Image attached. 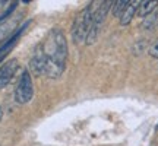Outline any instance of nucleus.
Returning a JSON list of instances; mask_svg holds the SVG:
<instances>
[{
  "instance_id": "obj_1",
  "label": "nucleus",
  "mask_w": 158,
  "mask_h": 146,
  "mask_svg": "<svg viewBox=\"0 0 158 146\" xmlns=\"http://www.w3.org/2000/svg\"><path fill=\"white\" fill-rule=\"evenodd\" d=\"M44 60V76L57 79L62 76L68 60V43L60 29H53L38 47Z\"/></svg>"
},
{
  "instance_id": "obj_2",
  "label": "nucleus",
  "mask_w": 158,
  "mask_h": 146,
  "mask_svg": "<svg viewBox=\"0 0 158 146\" xmlns=\"http://www.w3.org/2000/svg\"><path fill=\"white\" fill-rule=\"evenodd\" d=\"M91 22H92V3H89L82 12H79L78 16L75 18L73 26H72V37L76 44L86 38Z\"/></svg>"
},
{
  "instance_id": "obj_3",
  "label": "nucleus",
  "mask_w": 158,
  "mask_h": 146,
  "mask_svg": "<svg viewBox=\"0 0 158 146\" xmlns=\"http://www.w3.org/2000/svg\"><path fill=\"white\" fill-rule=\"evenodd\" d=\"M34 95V85H32V78L28 70L21 73L19 80L15 88V99L18 104H27L31 101V98Z\"/></svg>"
},
{
  "instance_id": "obj_4",
  "label": "nucleus",
  "mask_w": 158,
  "mask_h": 146,
  "mask_svg": "<svg viewBox=\"0 0 158 146\" xmlns=\"http://www.w3.org/2000/svg\"><path fill=\"white\" fill-rule=\"evenodd\" d=\"M18 67H19V63L16 59H10L0 66V88H5L6 85L10 83Z\"/></svg>"
},
{
  "instance_id": "obj_5",
  "label": "nucleus",
  "mask_w": 158,
  "mask_h": 146,
  "mask_svg": "<svg viewBox=\"0 0 158 146\" xmlns=\"http://www.w3.org/2000/svg\"><path fill=\"white\" fill-rule=\"evenodd\" d=\"M27 26H28V23H23L22 26H21V28L18 29V31L15 32V34L10 35V38H7V39L5 41V43H3V44L0 45V60H3V59H5V57L7 56L9 53H10L12 48H13V47L16 45V43L19 41V38H21V35L23 34V31L27 29Z\"/></svg>"
},
{
  "instance_id": "obj_6",
  "label": "nucleus",
  "mask_w": 158,
  "mask_h": 146,
  "mask_svg": "<svg viewBox=\"0 0 158 146\" xmlns=\"http://www.w3.org/2000/svg\"><path fill=\"white\" fill-rule=\"evenodd\" d=\"M139 2H141V0H129V3H127V6H126V9H124L123 13H122V16L118 18V19H120V25L126 26V25H129V23L132 22V19L135 18L136 12H138Z\"/></svg>"
},
{
  "instance_id": "obj_7",
  "label": "nucleus",
  "mask_w": 158,
  "mask_h": 146,
  "mask_svg": "<svg viewBox=\"0 0 158 146\" xmlns=\"http://www.w3.org/2000/svg\"><path fill=\"white\" fill-rule=\"evenodd\" d=\"M158 7V0H141L139 6H138V12L136 15L141 18H147L149 13H152Z\"/></svg>"
},
{
  "instance_id": "obj_8",
  "label": "nucleus",
  "mask_w": 158,
  "mask_h": 146,
  "mask_svg": "<svg viewBox=\"0 0 158 146\" xmlns=\"http://www.w3.org/2000/svg\"><path fill=\"white\" fill-rule=\"evenodd\" d=\"M129 3V0H116L111 3V7H110V13L116 18H120L123 10L126 9V6Z\"/></svg>"
},
{
  "instance_id": "obj_9",
  "label": "nucleus",
  "mask_w": 158,
  "mask_h": 146,
  "mask_svg": "<svg viewBox=\"0 0 158 146\" xmlns=\"http://www.w3.org/2000/svg\"><path fill=\"white\" fill-rule=\"evenodd\" d=\"M142 25H143L145 29H151V28H154L155 25H158V7L152 13H149V15L145 18V21H143Z\"/></svg>"
},
{
  "instance_id": "obj_10",
  "label": "nucleus",
  "mask_w": 158,
  "mask_h": 146,
  "mask_svg": "<svg viewBox=\"0 0 158 146\" xmlns=\"http://www.w3.org/2000/svg\"><path fill=\"white\" fill-rule=\"evenodd\" d=\"M149 54H151L154 59H158V39L155 41V44L149 48Z\"/></svg>"
},
{
  "instance_id": "obj_11",
  "label": "nucleus",
  "mask_w": 158,
  "mask_h": 146,
  "mask_svg": "<svg viewBox=\"0 0 158 146\" xmlns=\"http://www.w3.org/2000/svg\"><path fill=\"white\" fill-rule=\"evenodd\" d=\"M2 117H3V110H2V107H0V120H2Z\"/></svg>"
},
{
  "instance_id": "obj_12",
  "label": "nucleus",
  "mask_w": 158,
  "mask_h": 146,
  "mask_svg": "<svg viewBox=\"0 0 158 146\" xmlns=\"http://www.w3.org/2000/svg\"><path fill=\"white\" fill-rule=\"evenodd\" d=\"M0 62H2V60H0Z\"/></svg>"
}]
</instances>
